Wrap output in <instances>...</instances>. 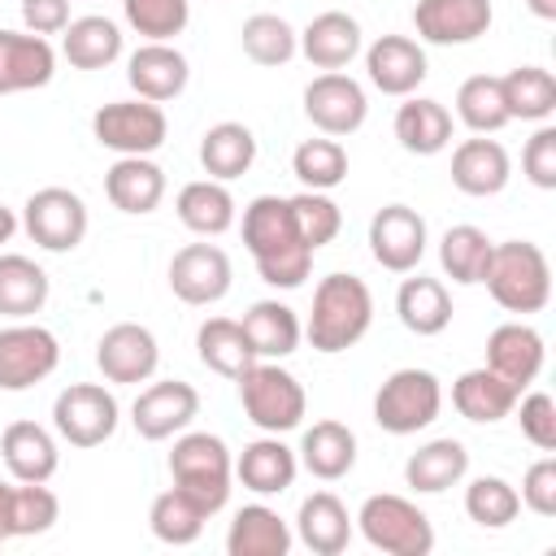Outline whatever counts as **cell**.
<instances>
[{
	"label": "cell",
	"instance_id": "cell-8",
	"mask_svg": "<svg viewBox=\"0 0 556 556\" xmlns=\"http://www.w3.org/2000/svg\"><path fill=\"white\" fill-rule=\"evenodd\" d=\"M91 135L100 148L117 152V156H148L165 143L169 122L165 109L135 96V100H109L91 113Z\"/></svg>",
	"mask_w": 556,
	"mask_h": 556
},
{
	"label": "cell",
	"instance_id": "cell-44",
	"mask_svg": "<svg viewBox=\"0 0 556 556\" xmlns=\"http://www.w3.org/2000/svg\"><path fill=\"white\" fill-rule=\"evenodd\" d=\"M239 43L256 65H287L300 52V30L278 13H252L239 30Z\"/></svg>",
	"mask_w": 556,
	"mask_h": 556
},
{
	"label": "cell",
	"instance_id": "cell-3",
	"mask_svg": "<svg viewBox=\"0 0 556 556\" xmlns=\"http://www.w3.org/2000/svg\"><path fill=\"white\" fill-rule=\"evenodd\" d=\"M482 282H486L491 300L508 313H543L552 300V265H547L543 248L530 239L495 243Z\"/></svg>",
	"mask_w": 556,
	"mask_h": 556
},
{
	"label": "cell",
	"instance_id": "cell-17",
	"mask_svg": "<svg viewBox=\"0 0 556 556\" xmlns=\"http://www.w3.org/2000/svg\"><path fill=\"white\" fill-rule=\"evenodd\" d=\"M491 22H495L491 0H417L413 9V30L439 48L473 43L491 30Z\"/></svg>",
	"mask_w": 556,
	"mask_h": 556
},
{
	"label": "cell",
	"instance_id": "cell-1",
	"mask_svg": "<svg viewBox=\"0 0 556 556\" xmlns=\"http://www.w3.org/2000/svg\"><path fill=\"white\" fill-rule=\"evenodd\" d=\"M243 248L256 261L261 282L295 291L313 269V248L300 239L291 204L282 195H256L243 208Z\"/></svg>",
	"mask_w": 556,
	"mask_h": 556
},
{
	"label": "cell",
	"instance_id": "cell-5",
	"mask_svg": "<svg viewBox=\"0 0 556 556\" xmlns=\"http://www.w3.org/2000/svg\"><path fill=\"white\" fill-rule=\"evenodd\" d=\"M169 473H174V486H182L208 517L226 508L235 465H230V452L217 434H208V430L178 434L174 452H169Z\"/></svg>",
	"mask_w": 556,
	"mask_h": 556
},
{
	"label": "cell",
	"instance_id": "cell-57",
	"mask_svg": "<svg viewBox=\"0 0 556 556\" xmlns=\"http://www.w3.org/2000/svg\"><path fill=\"white\" fill-rule=\"evenodd\" d=\"M0 543H4V539H0Z\"/></svg>",
	"mask_w": 556,
	"mask_h": 556
},
{
	"label": "cell",
	"instance_id": "cell-28",
	"mask_svg": "<svg viewBox=\"0 0 556 556\" xmlns=\"http://www.w3.org/2000/svg\"><path fill=\"white\" fill-rule=\"evenodd\" d=\"M295 534L313 556H339L352 543V517L339 495L313 491L295 513Z\"/></svg>",
	"mask_w": 556,
	"mask_h": 556
},
{
	"label": "cell",
	"instance_id": "cell-40",
	"mask_svg": "<svg viewBox=\"0 0 556 556\" xmlns=\"http://www.w3.org/2000/svg\"><path fill=\"white\" fill-rule=\"evenodd\" d=\"M504 87V104H508V117H521V122H547L556 113V78L552 70L543 65H517L500 78Z\"/></svg>",
	"mask_w": 556,
	"mask_h": 556
},
{
	"label": "cell",
	"instance_id": "cell-27",
	"mask_svg": "<svg viewBox=\"0 0 556 556\" xmlns=\"http://www.w3.org/2000/svg\"><path fill=\"white\" fill-rule=\"evenodd\" d=\"M295 452L278 439V434H265V439H252L239 460H235V478L252 491V495H282L291 482H295Z\"/></svg>",
	"mask_w": 556,
	"mask_h": 556
},
{
	"label": "cell",
	"instance_id": "cell-39",
	"mask_svg": "<svg viewBox=\"0 0 556 556\" xmlns=\"http://www.w3.org/2000/svg\"><path fill=\"white\" fill-rule=\"evenodd\" d=\"M195 356H200V365H208V369L222 374V378H239V374L256 361V352H252L243 326L230 321V317H208V321H200V330H195Z\"/></svg>",
	"mask_w": 556,
	"mask_h": 556
},
{
	"label": "cell",
	"instance_id": "cell-2",
	"mask_svg": "<svg viewBox=\"0 0 556 556\" xmlns=\"http://www.w3.org/2000/svg\"><path fill=\"white\" fill-rule=\"evenodd\" d=\"M374 326V295L365 287V278L356 274H326L313 287V313H308V343L321 356L348 352L356 348Z\"/></svg>",
	"mask_w": 556,
	"mask_h": 556
},
{
	"label": "cell",
	"instance_id": "cell-56",
	"mask_svg": "<svg viewBox=\"0 0 556 556\" xmlns=\"http://www.w3.org/2000/svg\"><path fill=\"white\" fill-rule=\"evenodd\" d=\"M13 230H17V213H13L9 204H0V243H9Z\"/></svg>",
	"mask_w": 556,
	"mask_h": 556
},
{
	"label": "cell",
	"instance_id": "cell-33",
	"mask_svg": "<svg viewBox=\"0 0 556 556\" xmlns=\"http://www.w3.org/2000/svg\"><path fill=\"white\" fill-rule=\"evenodd\" d=\"M61 56L74 70H104L122 56V30L113 17L87 13V17H70V26L61 30Z\"/></svg>",
	"mask_w": 556,
	"mask_h": 556
},
{
	"label": "cell",
	"instance_id": "cell-47",
	"mask_svg": "<svg viewBox=\"0 0 556 556\" xmlns=\"http://www.w3.org/2000/svg\"><path fill=\"white\" fill-rule=\"evenodd\" d=\"M122 13L130 22L135 35L169 43L174 35L187 30L191 22V0H122Z\"/></svg>",
	"mask_w": 556,
	"mask_h": 556
},
{
	"label": "cell",
	"instance_id": "cell-29",
	"mask_svg": "<svg viewBox=\"0 0 556 556\" xmlns=\"http://www.w3.org/2000/svg\"><path fill=\"white\" fill-rule=\"evenodd\" d=\"M239 326H243V334H248L256 361H282V356H291V352L300 348V339H304V326H300L295 308L282 304V300H256V304L243 313Z\"/></svg>",
	"mask_w": 556,
	"mask_h": 556
},
{
	"label": "cell",
	"instance_id": "cell-25",
	"mask_svg": "<svg viewBox=\"0 0 556 556\" xmlns=\"http://www.w3.org/2000/svg\"><path fill=\"white\" fill-rule=\"evenodd\" d=\"M300 52L317 70H343L361 52V22L343 9H326L300 30Z\"/></svg>",
	"mask_w": 556,
	"mask_h": 556
},
{
	"label": "cell",
	"instance_id": "cell-14",
	"mask_svg": "<svg viewBox=\"0 0 556 556\" xmlns=\"http://www.w3.org/2000/svg\"><path fill=\"white\" fill-rule=\"evenodd\" d=\"M369 252L391 274H413L426 256V217L408 204H382L369 222Z\"/></svg>",
	"mask_w": 556,
	"mask_h": 556
},
{
	"label": "cell",
	"instance_id": "cell-48",
	"mask_svg": "<svg viewBox=\"0 0 556 556\" xmlns=\"http://www.w3.org/2000/svg\"><path fill=\"white\" fill-rule=\"evenodd\" d=\"M287 204H291V217H295L300 239L313 252L326 248L339 235V226H343V213H339V204L326 191H300V195H287Z\"/></svg>",
	"mask_w": 556,
	"mask_h": 556
},
{
	"label": "cell",
	"instance_id": "cell-34",
	"mask_svg": "<svg viewBox=\"0 0 556 556\" xmlns=\"http://www.w3.org/2000/svg\"><path fill=\"white\" fill-rule=\"evenodd\" d=\"M395 139L413 156H434L452 143V113L430 96H413L395 109Z\"/></svg>",
	"mask_w": 556,
	"mask_h": 556
},
{
	"label": "cell",
	"instance_id": "cell-53",
	"mask_svg": "<svg viewBox=\"0 0 556 556\" xmlns=\"http://www.w3.org/2000/svg\"><path fill=\"white\" fill-rule=\"evenodd\" d=\"M22 22L30 35H61L70 26V0H22Z\"/></svg>",
	"mask_w": 556,
	"mask_h": 556
},
{
	"label": "cell",
	"instance_id": "cell-37",
	"mask_svg": "<svg viewBox=\"0 0 556 556\" xmlns=\"http://www.w3.org/2000/svg\"><path fill=\"white\" fill-rule=\"evenodd\" d=\"M256 161V135L243 126V122H217L204 130L200 139V165L208 178L217 182H230L239 174H248Z\"/></svg>",
	"mask_w": 556,
	"mask_h": 556
},
{
	"label": "cell",
	"instance_id": "cell-9",
	"mask_svg": "<svg viewBox=\"0 0 556 556\" xmlns=\"http://www.w3.org/2000/svg\"><path fill=\"white\" fill-rule=\"evenodd\" d=\"M117 400L100 382H70L52 400V426L70 447H100L117 430Z\"/></svg>",
	"mask_w": 556,
	"mask_h": 556
},
{
	"label": "cell",
	"instance_id": "cell-24",
	"mask_svg": "<svg viewBox=\"0 0 556 556\" xmlns=\"http://www.w3.org/2000/svg\"><path fill=\"white\" fill-rule=\"evenodd\" d=\"M521 391L500 378L495 369H465L456 382H452V404L465 421H478V426H491V421H504L513 408H517Z\"/></svg>",
	"mask_w": 556,
	"mask_h": 556
},
{
	"label": "cell",
	"instance_id": "cell-23",
	"mask_svg": "<svg viewBox=\"0 0 556 556\" xmlns=\"http://www.w3.org/2000/svg\"><path fill=\"white\" fill-rule=\"evenodd\" d=\"M104 195L113 208L143 217L165 200V169L148 156H117L104 174Z\"/></svg>",
	"mask_w": 556,
	"mask_h": 556
},
{
	"label": "cell",
	"instance_id": "cell-31",
	"mask_svg": "<svg viewBox=\"0 0 556 556\" xmlns=\"http://www.w3.org/2000/svg\"><path fill=\"white\" fill-rule=\"evenodd\" d=\"M291 543H295L291 526L269 504H243L226 530L230 556H287Z\"/></svg>",
	"mask_w": 556,
	"mask_h": 556
},
{
	"label": "cell",
	"instance_id": "cell-20",
	"mask_svg": "<svg viewBox=\"0 0 556 556\" xmlns=\"http://www.w3.org/2000/svg\"><path fill=\"white\" fill-rule=\"evenodd\" d=\"M543 361H547L543 334L534 326H526V321H504V326H495L486 334V369L508 378L517 391L530 387L543 374Z\"/></svg>",
	"mask_w": 556,
	"mask_h": 556
},
{
	"label": "cell",
	"instance_id": "cell-46",
	"mask_svg": "<svg viewBox=\"0 0 556 556\" xmlns=\"http://www.w3.org/2000/svg\"><path fill=\"white\" fill-rule=\"evenodd\" d=\"M465 513H469V521L482 526V530H504L508 521H517L521 495H517L513 482H504V478H495V473H482V478H473V482L465 486Z\"/></svg>",
	"mask_w": 556,
	"mask_h": 556
},
{
	"label": "cell",
	"instance_id": "cell-50",
	"mask_svg": "<svg viewBox=\"0 0 556 556\" xmlns=\"http://www.w3.org/2000/svg\"><path fill=\"white\" fill-rule=\"evenodd\" d=\"M517 404H521V413H517L521 434H526L539 452H556V400H552L547 391H530V395L517 400Z\"/></svg>",
	"mask_w": 556,
	"mask_h": 556
},
{
	"label": "cell",
	"instance_id": "cell-18",
	"mask_svg": "<svg viewBox=\"0 0 556 556\" xmlns=\"http://www.w3.org/2000/svg\"><path fill=\"white\" fill-rule=\"evenodd\" d=\"M365 70H369V83L382 96H413L430 74L421 43L408 39V35H378L365 48Z\"/></svg>",
	"mask_w": 556,
	"mask_h": 556
},
{
	"label": "cell",
	"instance_id": "cell-54",
	"mask_svg": "<svg viewBox=\"0 0 556 556\" xmlns=\"http://www.w3.org/2000/svg\"><path fill=\"white\" fill-rule=\"evenodd\" d=\"M9 508H13V486H9V482H0V539H13Z\"/></svg>",
	"mask_w": 556,
	"mask_h": 556
},
{
	"label": "cell",
	"instance_id": "cell-45",
	"mask_svg": "<svg viewBox=\"0 0 556 556\" xmlns=\"http://www.w3.org/2000/svg\"><path fill=\"white\" fill-rule=\"evenodd\" d=\"M291 174L304 182V191H334L348 178V152L339 139H304L291 152Z\"/></svg>",
	"mask_w": 556,
	"mask_h": 556
},
{
	"label": "cell",
	"instance_id": "cell-11",
	"mask_svg": "<svg viewBox=\"0 0 556 556\" xmlns=\"http://www.w3.org/2000/svg\"><path fill=\"white\" fill-rule=\"evenodd\" d=\"M61 365V343L48 326L13 321L0 330V391H30Z\"/></svg>",
	"mask_w": 556,
	"mask_h": 556
},
{
	"label": "cell",
	"instance_id": "cell-51",
	"mask_svg": "<svg viewBox=\"0 0 556 556\" xmlns=\"http://www.w3.org/2000/svg\"><path fill=\"white\" fill-rule=\"evenodd\" d=\"M521 174H526L539 191H556V126H539V130L526 139Z\"/></svg>",
	"mask_w": 556,
	"mask_h": 556
},
{
	"label": "cell",
	"instance_id": "cell-55",
	"mask_svg": "<svg viewBox=\"0 0 556 556\" xmlns=\"http://www.w3.org/2000/svg\"><path fill=\"white\" fill-rule=\"evenodd\" d=\"M526 9H530L539 22H556V0H526Z\"/></svg>",
	"mask_w": 556,
	"mask_h": 556
},
{
	"label": "cell",
	"instance_id": "cell-15",
	"mask_svg": "<svg viewBox=\"0 0 556 556\" xmlns=\"http://www.w3.org/2000/svg\"><path fill=\"white\" fill-rule=\"evenodd\" d=\"M200 413V391L191 382H178V378H161L152 387L139 391L135 408H130V421L139 430V439L148 443H161V439H174L182 434Z\"/></svg>",
	"mask_w": 556,
	"mask_h": 556
},
{
	"label": "cell",
	"instance_id": "cell-13",
	"mask_svg": "<svg viewBox=\"0 0 556 556\" xmlns=\"http://www.w3.org/2000/svg\"><path fill=\"white\" fill-rule=\"evenodd\" d=\"M156 365H161L156 334L139 321H117L96 343V369L104 374V382L135 387V382H148L156 374Z\"/></svg>",
	"mask_w": 556,
	"mask_h": 556
},
{
	"label": "cell",
	"instance_id": "cell-49",
	"mask_svg": "<svg viewBox=\"0 0 556 556\" xmlns=\"http://www.w3.org/2000/svg\"><path fill=\"white\" fill-rule=\"evenodd\" d=\"M61 517V504L56 495L43 486V482H22L13 486V508H9V526H13V539L22 534H43L52 530Z\"/></svg>",
	"mask_w": 556,
	"mask_h": 556
},
{
	"label": "cell",
	"instance_id": "cell-35",
	"mask_svg": "<svg viewBox=\"0 0 556 556\" xmlns=\"http://www.w3.org/2000/svg\"><path fill=\"white\" fill-rule=\"evenodd\" d=\"M395 313H400L404 330L430 339V334H443L447 330V321H452V295H447V287L439 278L413 274L395 291Z\"/></svg>",
	"mask_w": 556,
	"mask_h": 556
},
{
	"label": "cell",
	"instance_id": "cell-32",
	"mask_svg": "<svg viewBox=\"0 0 556 556\" xmlns=\"http://www.w3.org/2000/svg\"><path fill=\"white\" fill-rule=\"evenodd\" d=\"M465 473H469V452L460 439H430L404 460V482L417 495H439L456 486Z\"/></svg>",
	"mask_w": 556,
	"mask_h": 556
},
{
	"label": "cell",
	"instance_id": "cell-6",
	"mask_svg": "<svg viewBox=\"0 0 556 556\" xmlns=\"http://www.w3.org/2000/svg\"><path fill=\"white\" fill-rule=\"evenodd\" d=\"M352 521L361 526L365 543L387 556H430L434 547L430 517L404 495H369Z\"/></svg>",
	"mask_w": 556,
	"mask_h": 556
},
{
	"label": "cell",
	"instance_id": "cell-30",
	"mask_svg": "<svg viewBox=\"0 0 556 556\" xmlns=\"http://www.w3.org/2000/svg\"><path fill=\"white\" fill-rule=\"evenodd\" d=\"M0 456H4V465L17 482H48L61 465L56 439L39 421H13L0 434Z\"/></svg>",
	"mask_w": 556,
	"mask_h": 556
},
{
	"label": "cell",
	"instance_id": "cell-16",
	"mask_svg": "<svg viewBox=\"0 0 556 556\" xmlns=\"http://www.w3.org/2000/svg\"><path fill=\"white\" fill-rule=\"evenodd\" d=\"M235 282V269H230V256L217 248V243H187L174 252L169 261V287L182 304H217Z\"/></svg>",
	"mask_w": 556,
	"mask_h": 556
},
{
	"label": "cell",
	"instance_id": "cell-36",
	"mask_svg": "<svg viewBox=\"0 0 556 556\" xmlns=\"http://www.w3.org/2000/svg\"><path fill=\"white\" fill-rule=\"evenodd\" d=\"M174 208H178V222H182L191 235H204V239L226 235V230L235 226V195H230L226 182H217V178H195V182H187V187L178 191Z\"/></svg>",
	"mask_w": 556,
	"mask_h": 556
},
{
	"label": "cell",
	"instance_id": "cell-43",
	"mask_svg": "<svg viewBox=\"0 0 556 556\" xmlns=\"http://www.w3.org/2000/svg\"><path fill=\"white\" fill-rule=\"evenodd\" d=\"M456 117H460L473 135H495V130H504L513 117H508L500 78H491V74L465 78L460 91H456Z\"/></svg>",
	"mask_w": 556,
	"mask_h": 556
},
{
	"label": "cell",
	"instance_id": "cell-26",
	"mask_svg": "<svg viewBox=\"0 0 556 556\" xmlns=\"http://www.w3.org/2000/svg\"><path fill=\"white\" fill-rule=\"evenodd\" d=\"M313 478H321V482H339V478H348L352 473V465H356V434L343 426V421H334V417H321V421H313L308 430H304V439H300V456H295Z\"/></svg>",
	"mask_w": 556,
	"mask_h": 556
},
{
	"label": "cell",
	"instance_id": "cell-10",
	"mask_svg": "<svg viewBox=\"0 0 556 556\" xmlns=\"http://www.w3.org/2000/svg\"><path fill=\"white\" fill-rule=\"evenodd\" d=\"M22 226L43 252H74L87 239V204L70 187H39L22 204Z\"/></svg>",
	"mask_w": 556,
	"mask_h": 556
},
{
	"label": "cell",
	"instance_id": "cell-12",
	"mask_svg": "<svg viewBox=\"0 0 556 556\" xmlns=\"http://www.w3.org/2000/svg\"><path fill=\"white\" fill-rule=\"evenodd\" d=\"M365 113H369L365 87H361L356 78L339 74V70H326V74H317V78L304 87V117H308L321 135H330V139L361 130V126H365Z\"/></svg>",
	"mask_w": 556,
	"mask_h": 556
},
{
	"label": "cell",
	"instance_id": "cell-22",
	"mask_svg": "<svg viewBox=\"0 0 556 556\" xmlns=\"http://www.w3.org/2000/svg\"><path fill=\"white\" fill-rule=\"evenodd\" d=\"M508 178H513V161L495 139L478 135V139L456 143V152H452V187L456 191L486 200V195H500L508 187Z\"/></svg>",
	"mask_w": 556,
	"mask_h": 556
},
{
	"label": "cell",
	"instance_id": "cell-21",
	"mask_svg": "<svg viewBox=\"0 0 556 556\" xmlns=\"http://www.w3.org/2000/svg\"><path fill=\"white\" fill-rule=\"evenodd\" d=\"M191 70H187V56L174 48V43H156L148 39L143 48L130 52L126 61V83L135 87V96L152 100V104H165L174 96H182Z\"/></svg>",
	"mask_w": 556,
	"mask_h": 556
},
{
	"label": "cell",
	"instance_id": "cell-42",
	"mask_svg": "<svg viewBox=\"0 0 556 556\" xmlns=\"http://www.w3.org/2000/svg\"><path fill=\"white\" fill-rule=\"evenodd\" d=\"M491 239H486V230H478V226H452L443 239H439V265H443V274L452 278V282H460V287H473V282H482V274H486V261H491Z\"/></svg>",
	"mask_w": 556,
	"mask_h": 556
},
{
	"label": "cell",
	"instance_id": "cell-41",
	"mask_svg": "<svg viewBox=\"0 0 556 556\" xmlns=\"http://www.w3.org/2000/svg\"><path fill=\"white\" fill-rule=\"evenodd\" d=\"M204 521H208V513H204L182 486L161 491V495L152 500V508H148V526H152V534H156L161 543H169V547H187V543H195L200 530H204Z\"/></svg>",
	"mask_w": 556,
	"mask_h": 556
},
{
	"label": "cell",
	"instance_id": "cell-19",
	"mask_svg": "<svg viewBox=\"0 0 556 556\" xmlns=\"http://www.w3.org/2000/svg\"><path fill=\"white\" fill-rule=\"evenodd\" d=\"M52 74H56V52L43 35L0 30V96L48 87Z\"/></svg>",
	"mask_w": 556,
	"mask_h": 556
},
{
	"label": "cell",
	"instance_id": "cell-38",
	"mask_svg": "<svg viewBox=\"0 0 556 556\" xmlns=\"http://www.w3.org/2000/svg\"><path fill=\"white\" fill-rule=\"evenodd\" d=\"M43 304H48V274L22 252H0V317L26 321Z\"/></svg>",
	"mask_w": 556,
	"mask_h": 556
},
{
	"label": "cell",
	"instance_id": "cell-7",
	"mask_svg": "<svg viewBox=\"0 0 556 556\" xmlns=\"http://www.w3.org/2000/svg\"><path fill=\"white\" fill-rule=\"evenodd\" d=\"M443 408V387L430 369H395L382 378L378 395H374V421L387 434H417L426 430Z\"/></svg>",
	"mask_w": 556,
	"mask_h": 556
},
{
	"label": "cell",
	"instance_id": "cell-52",
	"mask_svg": "<svg viewBox=\"0 0 556 556\" xmlns=\"http://www.w3.org/2000/svg\"><path fill=\"white\" fill-rule=\"evenodd\" d=\"M517 495H521V504H526L530 513H539V517H556V460H552V456L534 460V465L526 469Z\"/></svg>",
	"mask_w": 556,
	"mask_h": 556
},
{
	"label": "cell",
	"instance_id": "cell-4",
	"mask_svg": "<svg viewBox=\"0 0 556 556\" xmlns=\"http://www.w3.org/2000/svg\"><path fill=\"white\" fill-rule=\"evenodd\" d=\"M235 382H239L248 421L265 434H287L308 413V395H304L300 378L291 369H282L278 361H252Z\"/></svg>",
	"mask_w": 556,
	"mask_h": 556
}]
</instances>
